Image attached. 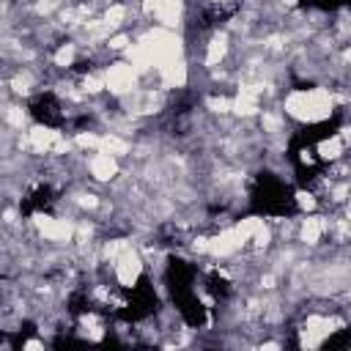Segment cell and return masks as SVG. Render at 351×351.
<instances>
[{
	"mask_svg": "<svg viewBox=\"0 0 351 351\" xmlns=\"http://www.w3.org/2000/svg\"><path fill=\"white\" fill-rule=\"evenodd\" d=\"M280 107L291 123L315 126V123H326L335 115L337 101L329 85H291L282 93Z\"/></svg>",
	"mask_w": 351,
	"mask_h": 351,
	"instance_id": "obj_1",
	"label": "cell"
},
{
	"mask_svg": "<svg viewBox=\"0 0 351 351\" xmlns=\"http://www.w3.org/2000/svg\"><path fill=\"white\" fill-rule=\"evenodd\" d=\"M104 82H107V96L123 99L140 88V71L126 58H112L104 66Z\"/></svg>",
	"mask_w": 351,
	"mask_h": 351,
	"instance_id": "obj_2",
	"label": "cell"
},
{
	"mask_svg": "<svg viewBox=\"0 0 351 351\" xmlns=\"http://www.w3.org/2000/svg\"><path fill=\"white\" fill-rule=\"evenodd\" d=\"M121 170H123V162L110 151H90L85 156V176L99 186L112 184L121 176Z\"/></svg>",
	"mask_w": 351,
	"mask_h": 351,
	"instance_id": "obj_3",
	"label": "cell"
},
{
	"mask_svg": "<svg viewBox=\"0 0 351 351\" xmlns=\"http://www.w3.org/2000/svg\"><path fill=\"white\" fill-rule=\"evenodd\" d=\"M315 154H318V162L332 165V162H340L348 156V145L340 132H332V134H324L321 140H315Z\"/></svg>",
	"mask_w": 351,
	"mask_h": 351,
	"instance_id": "obj_4",
	"label": "cell"
}]
</instances>
